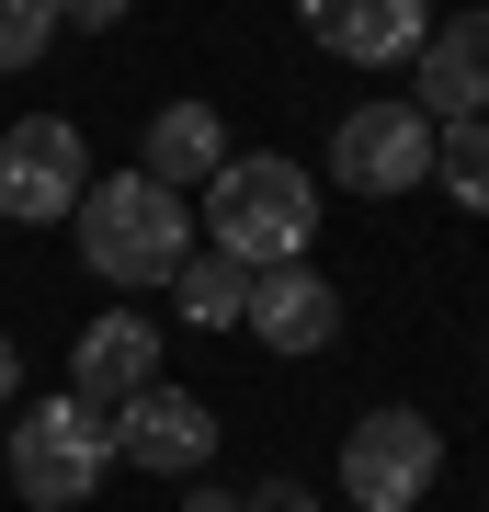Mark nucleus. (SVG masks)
<instances>
[{
	"instance_id": "nucleus-2",
	"label": "nucleus",
	"mask_w": 489,
	"mask_h": 512,
	"mask_svg": "<svg viewBox=\"0 0 489 512\" xmlns=\"http://www.w3.org/2000/svg\"><path fill=\"white\" fill-rule=\"evenodd\" d=\"M319 239V183L285 160V148H228V171L205 183V251L228 262H308Z\"/></svg>"
},
{
	"instance_id": "nucleus-13",
	"label": "nucleus",
	"mask_w": 489,
	"mask_h": 512,
	"mask_svg": "<svg viewBox=\"0 0 489 512\" xmlns=\"http://www.w3.org/2000/svg\"><path fill=\"white\" fill-rule=\"evenodd\" d=\"M182 319H194V330H239V296H251V262H228V251H205V239H194V262H182Z\"/></svg>"
},
{
	"instance_id": "nucleus-17",
	"label": "nucleus",
	"mask_w": 489,
	"mask_h": 512,
	"mask_svg": "<svg viewBox=\"0 0 489 512\" xmlns=\"http://www.w3.org/2000/svg\"><path fill=\"white\" fill-rule=\"evenodd\" d=\"M251 512H319V490H308V478H262V501Z\"/></svg>"
},
{
	"instance_id": "nucleus-8",
	"label": "nucleus",
	"mask_w": 489,
	"mask_h": 512,
	"mask_svg": "<svg viewBox=\"0 0 489 512\" xmlns=\"http://www.w3.org/2000/svg\"><path fill=\"white\" fill-rule=\"evenodd\" d=\"M217 456V410L194 399V387H137L126 410H114V467H148V478H194Z\"/></svg>"
},
{
	"instance_id": "nucleus-6",
	"label": "nucleus",
	"mask_w": 489,
	"mask_h": 512,
	"mask_svg": "<svg viewBox=\"0 0 489 512\" xmlns=\"http://www.w3.org/2000/svg\"><path fill=\"white\" fill-rule=\"evenodd\" d=\"M330 171H342V194H364V205L433 183V114L421 103H353L342 126H330Z\"/></svg>"
},
{
	"instance_id": "nucleus-7",
	"label": "nucleus",
	"mask_w": 489,
	"mask_h": 512,
	"mask_svg": "<svg viewBox=\"0 0 489 512\" xmlns=\"http://www.w3.org/2000/svg\"><path fill=\"white\" fill-rule=\"evenodd\" d=\"M239 330H251L262 353H330V330H342V285L319 274V262H262L251 296H239Z\"/></svg>"
},
{
	"instance_id": "nucleus-18",
	"label": "nucleus",
	"mask_w": 489,
	"mask_h": 512,
	"mask_svg": "<svg viewBox=\"0 0 489 512\" xmlns=\"http://www.w3.org/2000/svg\"><path fill=\"white\" fill-rule=\"evenodd\" d=\"M12 387H23V353H12V330H0V399H12Z\"/></svg>"
},
{
	"instance_id": "nucleus-3",
	"label": "nucleus",
	"mask_w": 489,
	"mask_h": 512,
	"mask_svg": "<svg viewBox=\"0 0 489 512\" xmlns=\"http://www.w3.org/2000/svg\"><path fill=\"white\" fill-rule=\"evenodd\" d=\"M103 478H114V410H91L80 387H57V399H35L12 421V501L80 512Z\"/></svg>"
},
{
	"instance_id": "nucleus-14",
	"label": "nucleus",
	"mask_w": 489,
	"mask_h": 512,
	"mask_svg": "<svg viewBox=\"0 0 489 512\" xmlns=\"http://www.w3.org/2000/svg\"><path fill=\"white\" fill-rule=\"evenodd\" d=\"M433 183L467 205V217H489V114H455V126H433Z\"/></svg>"
},
{
	"instance_id": "nucleus-1",
	"label": "nucleus",
	"mask_w": 489,
	"mask_h": 512,
	"mask_svg": "<svg viewBox=\"0 0 489 512\" xmlns=\"http://www.w3.org/2000/svg\"><path fill=\"white\" fill-rule=\"evenodd\" d=\"M69 228H80V262L103 285H171L182 262H194V205H182L171 183H148V171H103V183H80V205H69Z\"/></svg>"
},
{
	"instance_id": "nucleus-10",
	"label": "nucleus",
	"mask_w": 489,
	"mask_h": 512,
	"mask_svg": "<svg viewBox=\"0 0 489 512\" xmlns=\"http://www.w3.org/2000/svg\"><path fill=\"white\" fill-rule=\"evenodd\" d=\"M296 23L353 69H410V46L433 35V0H296Z\"/></svg>"
},
{
	"instance_id": "nucleus-5",
	"label": "nucleus",
	"mask_w": 489,
	"mask_h": 512,
	"mask_svg": "<svg viewBox=\"0 0 489 512\" xmlns=\"http://www.w3.org/2000/svg\"><path fill=\"white\" fill-rule=\"evenodd\" d=\"M91 183V148L69 114H23V126H0V228H57Z\"/></svg>"
},
{
	"instance_id": "nucleus-4",
	"label": "nucleus",
	"mask_w": 489,
	"mask_h": 512,
	"mask_svg": "<svg viewBox=\"0 0 489 512\" xmlns=\"http://www.w3.org/2000/svg\"><path fill=\"white\" fill-rule=\"evenodd\" d=\"M444 478V433L421 410H364L342 433V501L353 512H421Z\"/></svg>"
},
{
	"instance_id": "nucleus-16",
	"label": "nucleus",
	"mask_w": 489,
	"mask_h": 512,
	"mask_svg": "<svg viewBox=\"0 0 489 512\" xmlns=\"http://www.w3.org/2000/svg\"><path fill=\"white\" fill-rule=\"evenodd\" d=\"M126 12H137V0H57V23H80V35H114Z\"/></svg>"
},
{
	"instance_id": "nucleus-15",
	"label": "nucleus",
	"mask_w": 489,
	"mask_h": 512,
	"mask_svg": "<svg viewBox=\"0 0 489 512\" xmlns=\"http://www.w3.org/2000/svg\"><path fill=\"white\" fill-rule=\"evenodd\" d=\"M46 35H57V0H0V80H12V69H35Z\"/></svg>"
},
{
	"instance_id": "nucleus-12",
	"label": "nucleus",
	"mask_w": 489,
	"mask_h": 512,
	"mask_svg": "<svg viewBox=\"0 0 489 512\" xmlns=\"http://www.w3.org/2000/svg\"><path fill=\"white\" fill-rule=\"evenodd\" d=\"M137 171H148V183H171V194H205V183L228 171V126H217V103H160V114H148Z\"/></svg>"
},
{
	"instance_id": "nucleus-9",
	"label": "nucleus",
	"mask_w": 489,
	"mask_h": 512,
	"mask_svg": "<svg viewBox=\"0 0 489 512\" xmlns=\"http://www.w3.org/2000/svg\"><path fill=\"white\" fill-rule=\"evenodd\" d=\"M410 103L455 126V114H489V0H455V23L410 46Z\"/></svg>"
},
{
	"instance_id": "nucleus-11",
	"label": "nucleus",
	"mask_w": 489,
	"mask_h": 512,
	"mask_svg": "<svg viewBox=\"0 0 489 512\" xmlns=\"http://www.w3.org/2000/svg\"><path fill=\"white\" fill-rule=\"evenodd\" d=\"M69 387H80L91 410H126L137 387H160V330H148L137 308H103V319L80 330V353H69Z\"/></svg>"
}]
</instances>
